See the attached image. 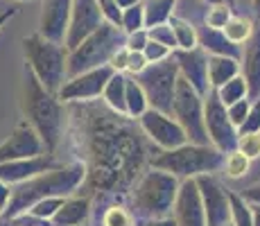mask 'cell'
I'll return each mask as SVG.
<instances>
[{"label":"cell","mask_w":260,"mask_h":226,"mask_svg":"<svg viewBox=\"0 0 260 226\" xmlns=\"http://www.w3.org/2000/svg\"><path fill=\"white\" fill-rule=\"evenodd\" d=\"M84 152L86 183L95 192H129L145 170L149 149L129 115L111 109L88 107L84 111Z\"/></svg>","instance_id":"cell-1"},{"label":"cell","mask_w":260,"mask_h":226,"mask_svg":"<svg viewBox=\"0 0 260 226\" xmlns=\"http://www.w3.org/2000/svg\"><path fill=\"white\" fill-rule=\"evenodd\" d=\"M86 181V165L82 160H75L71 165H61L57 170L43 172L34 179L18 183L12 190L7 208L0 213V224H7L25 215L37 202L48 197H68Z\"/></svg>","instance_id":"cell-2"},{"label":"cell","mask_w":260,"mask_h":226,"mask_svg":"<svg viewBox=\"0 0 260 226\" xmlns=\"http://www.w3.org/2000/svg\"><path fill=\"white\" fill-rule=\"evenodd\" d=\"M23 111L27 115V122L41 136L46 152L54 154L63 138V104L54 93L41 86V82L29 68L25 77Z\"/></svg>","instance_id":"cell-3"},{"label":"cell","mask_w":260,"mask_h":226,"mask_svg":"<svg viewBox=\"0 0 260 226\" xmlns=\"http://www.w3.org/2000/svg\"><path fill=\"white\" fill-rule=\"evenodd\" d=\"M23 54L27 59V68L37 75L41 86L57 95L66 84L68 75V48L61 43L48 41L41 34H29L23 39Z\"/></svg>","instance_id":"cell-4"},{"label":"cell","mask_w":260,"mask_h":226,"mask_svg":"<svg viewBox=\"0 0 260 226\" xmlns=\"http://www.w3.org/2000/svg\"><path fill=\"white\" fill-rule=\"evenodd\" d=\"M124 39H127V34L122 32V27L104 21L100 29H95L86 41H82V45L68 52V79L77 77L86 70L109 66L113 54L124 48Z\"/></svg>","instance_id":"cell-5"},{"label":"cell","mask_w":260,"mask_h":226,"mask_svg":"<svg viewBox=\"0 0 260 226\" xmlns=\"http://www.w3.org/2000/svg\"><path fill=\"white\" fill-rule=\"evenodd\" d=\"M179 181L166 170L152 168L145 172L134 190V215L141 219H161L174 208L179 195Z\"/></svg>","instance_id":"cell-6"},{"label":"cell","mask_w":260,"mask_h":226,"mask_svg":"<svg viewBox=\"0 0 260 226\" xmlns=\"http://www.w3.org/2000/svg\"><path fill=\"white\" fill-rule=\"evenodd\" d=\"M156 170H166L174 177L197 179L202 174H211L224 165V154L213 145H192L186 143L177 149H166L149 160Z\"/></svg>","instance_id":"cell-7"},{"label":"cell","mask_w":260,"mask_h":226,"mask_svg":"<svg viewBox=\"0 0 260 226\" xmlns=\"http://www.w3.org/2000/svg\"><path fill=\"white\" fill-rule=\"evenodd\" d=\"M141 88L145 90V98L149 102V109H156L161 113L172 115L174 107V93H177V82H179V66L172 57L166 61L149 63L143 73L136 77Z\"/></svg>","instance_id":"cell-8"},{"label":"cell","mask_w":260,"mask_h":226,"mask_svg":"<svg viewBox=\"0 0 260 226\" xmlns=\"http://www.w3.org/2000/svg\"><path fill=\"white\" fill-rule=\"evenodd\" d=\"M174 120L183 127L188 136V143L192 145H208V132L204 122V98L197 93L190 82L179 75L177 93H174V107H172Z\"/></svg>","instance_id":"cell-9"},{"label":"cell","mask_w":260,"mask_h":226,"mask_svg":"<svg viewBox=\"0 0 260 226\" xmlns=\"http://www.w3.org/2000/svg\"><path fill=\"white\" fill-rule=\"evenodd\" d=\"M204 122H206L208 140L213 143V147H217L222 154L236 152L238 149V129L233 127L226 107H224L222 100L217 98V90H211V93L204 98Z\"/></svg>","instance_id":"cell-10"},{"label":"cell","mask_w":260,"mask_h":226,"mask_svg":"<svg viewBox=\"0 0 260 226\" xmlns=\"http://www.w3.org/2000/svg\"><path fill=\"white\" fill-rule=\"evenodd\" d=\"M116 75V70L111 66H100L93 70L77 75V77L66 79L61 88H59L57 98L61 102H91V100L100 98L107 88L109 79Z\"/></svg>","instance_id":"cell-11"},{"label":"cell","mask_w":260,"mask_h":226,"mask_svg":"<svg viewBox=\"0 0 260 226\" xmlns=\"http://www.w3.org/2000/svg\"><path fill=\"white\" fill-rule=\"evenodd\" d=\"M141 129L147 134V138L152 143H156L163 149H177L181 145L188 143V136L183 132V127L168 113H161L156 109H147L141 118Z\"/></svg>","instance_id":"cell-12"},{"label":"cell","mask_w":260,"mask_h":226,"mask_svg":"<svg viewBox=\"0 0 260 226\" xmlns=\"http://www.w3.org/2000/svg\"><path fill=\"white\" fill-rule=\"evenodd\" d=\"M199 192H202L204 210H206V224L208 226H229L231 224V199L229 190L222 188L213 174H202L197 177Z\"/></svg>","instance_id":"cell-13"},{"label":"cell","mask_w":260,"mask_h":226,"mask_svg":"<svg viewBox=\"0 0 260 226\" xmlns=\"http://www.w3.org/2000/svg\"><path fill=\"white\" fill-rule=\"evenodd\" d=\"M102 23L104 16L100 12L98 0H73L71 25H68V34H66L68 52L75 50L77 45H82V41H86L95 29H100Z\"/></svg>","instance_id":"cell-14"},{"label":"cell","mask_w":260,"mask_h":226,"mask_svg":"<svg viewBox=\"0 0 260 226\" xmlns=\"http://www.w3.org/2000/svg\"><path fill=\"white\" fill-rule=\"evenodd\" d=\"M43 140L37 134V129L23 120L16 124V129L12 132L7 140L0 143V165L9 163V160H23V158H34L43 154Z\"/></svg>","instance_id":"cell-15"},{"label":"cell","mask_w":260,"mask_h":226,"mask_svg":"<svg viewBox=\"0 0 260 226\" xmlns=\"http://www.w3.org/2000/svg\"><path fill=\"white\" fill-rule=\"evenodd\" d=\"M172 59L179 66V75L190 86L197 90L202 98L211 93V82H208V52L204 48H192V50H174Z\"/></svg>","instance_id":"cell-16"},{"label":"cell","mask_w":260,"mask_h":226,"mask_svg":"<svg viewBox=\"0 0 260 226\" xmlns=\"http://www.w3.org/2000/svg\"><path fill=\"white\" fill-rule=\"evenodd\" d=\"M73 0H41V21L39 34L52 43L66 45L68 25H71Z\"/></svg>","instance_id":"cell-17"},{"label":"cell","mask_w":260,"mask_h":226,"mask_svg":"<svg viewBox=\"0 0 260 226\" xmlns=\"http://www.w3.org/2000/svg\"><path fill=\"white\" fill-rule=\"evenodd\" d=\"M174 219L179 226H208L197 179H186L181 183L174 202Z\"/></svg>","instance_id":"cell-18"},{"label":"cell","mask_w":260,"mask_h":226,"mask_svg":"<svg viewBox=\"0 0 260 226\" xmlns=\"http://www.w3.org/2000/svg\"><path fill=\"white\" fill-rule=\"evenodd\" d=\"M61 165L54 160L52 154H41L34 158H23V160H9V163L0 165V181H5L7 185H18L27 179H34L43 172L57 170Z\"/></svg>","instance_id":"cell-19"},{"label":"cell","mask_w":260,"mask_h":226,"mask_svg":"<svg viewBox=\"0 0 260 226\" xmlns=\"http://www.w3.org/2000/svg\"><path fill=\"white\" fill-rule=\"evenodd\" d=\"M242 70H244V82L249 88V98L260 100V23L253 27L251 39L244 45L242 52Z\"/></svg>","instance_id":"cell-20"},{"label":"cell","mask_w":260,"mask_h":226,"mask_svg":"<svg viewBox=\"0 0 260 226\" xmlns=\"http://www.w3.org/2000/svg\"><path fill=\"white\" fill-rule=\"evenodd\" d=\"M199 37V48H204L211 54H219V57H231V59H242V52H240V45L231 43L226 39V34L222 29H213V27H202L197 29Z\"/></svg>","instance_id":"cell-21"},{"label":"cell","mask_w":260,"mask_h":226,"mask_svg":"<svg viewBox=\"0 0 260 226\" xmlns=\"http://www.w3.org/2000/svg\"><path fill=\"white\" fill-rule=\"evenodd\" d=\"M88 215H91V199L68 197L50 222H52V226H84Z\"/></svg>","instance_id":"cell-22"},{"label":"cell","mask_w":260,"mask_h":226,"mask_svg":"<svg viewBox=\"0 0 260 226\" xmlns=\"http://www.w3.org/2000/svg\"><path fill=\"white\" fill-rule=\"evenodd\" d=\"M240 75V61L231 57H219V54H211L208 57V82L211 88L217 90L222 88L226 82H231L233 77Z\"/></svg>","instance_id":"cell-23"},{"label":"cell","mask_w":260,"mask_h":226,"mask_svg":"<svg viewBox=\"0 0 260 226\" xmlns=\"http://www.w3.org/2000/svg\"><path fill=\"white\" fill-rule=\"evenodd\" d=\"M104 102L111 111H116L120 115H127V77L122 73H116L109 79L107 88L102 93Z\"/></svg>","instance_id":"cell-24"},{"label":"cell","mask_w":260,"mask_h":226,"mask_svg":"<svg viewBox=\"0 0 260 226\" xmlns=\"http://www.w3.org/2000/svg\"><path fill=\"white\" fill-rule=\"evenodd\" d=\"M174 5H177V0H147L145 3V29L170 23Z\"/></svg>","instance_id":"cell-25"},{"label":"cell","mask_w":260,"mask_h":226,"mask_svg":"<svg viewBox=\"0 0 260 226\" xmlns=\"http://www.w3.org/2000/svg\"><path fill=\"white\" fill-rule=\"evenodd\" d=\"M170 27H172L174 39H177V50H192L199 45L197 27H194L192 23H188L186 18L172 16L170 18Z\"/></svg>","instance_id":"cell-26"},{"label":"cell","mask_w":260,"mask_h":226,"mask_svg":"<svg viewBox=\"0 0 260 226\" xmlns=\"http://www.w3.org/2000/svg\"><path fill=\"white\" fill-rule=\"evenodd\" d=\"M149 109V102L145 98V90L134 77H127V115L132 120H138Z\"/></svg>","instance_id":"cell-27"},{"label":"cell","mask_w":260,"mask_h":226,"mask_svg":"<svg viewBox=\"0 0 260 226\" xmlns=\"http://www.w3.org/2000/svg\"><path fill=\"white\" fill-rule=\"evenodd\" d=\"M231 199V224L233 226H253V206L238 192L229 190Z\"/></svg>","instance_id":"cell-28"},{"label":"cell","mask_w":260,"mask_h":226,"mask_svg":"<svg viewBox=\"0 0 260 226\" xmlns=\"http://www.w3.org/2000/svg\"><path fill=\"white\" fill-rule=\"evenodd\" d=\"M217 98L222 100L224 107H231V104L240 102V100H247L249 98V88H247V82H244L242 75L233 77L231 82H226L222 88H217Z\"/></svg>","instance_id":"cell-29"},{"label":"cell","mask_w":260,"mask_h":226,"mask_svg":"<svg viewBox=\"0 0 260 226\" xmlns=\"http://www.w3.org/2000/svg\"><path fill=\"white\" fill-rule=\"evenodd\" d=\"M253 25L249 18H240V16H233L231 21L226 23V27L222 29L224 34H226V39L231 43H236V45H240V43H247L249 39H251V34H253Z\"/></svg>","instance_id":"cell-30"},{"label":"cell","mask_w":260,"mask_h":226,"mask_svg":"<svg viewBox=\"0 0 260 226\" xmlns=\"http://www.w3.org/2000/svg\"><path fill=\"white\" fill-rule=\"evenodd\" d=\"M120 27H122L124 34L138 32V29H145V3H138L129 9H122V21H120Z\"/></svg>","instance_id":"cell-31"},{"label":"cell","mask_w":260,"mask_h":226,"mask_svg":"<svg viewBox=\"0 0 260 226\" xmlns=\"http://www.w3.org/2000/svg\"><path fill=\"white\" fill-rule=\"evenodd\" d=\"M66 202V197H48V199H41L27 210L29 217L34 219H41V222H50V219L57 215V210L61 208V204Z\"/></svg>","instance_id":"cell-32"},{"label":"cell","mask_w":260,"mask_h":226,"mask_svg":"<svg viewBox=\"0 0 260 226\" xmlns=\"http://www.w3.org/2000/svg\"><path fill=\"white\" fill-rule=\"evenodd\" d=\"M102 226H136V215L127 210L124 206H111L104 210Z\"/></svg>","instance_id":"cell-33"},{"label":"cell","mask_w":260,"mask_h":226,"mask_svg":"<svg viewBox=\"0 0 260 226\" xmlns=\"http://www.w3.org/2000/svg\"><path fill=\"white\" fill-rule=\"evenodd\" d=\"M249 163H251V160H249L247 156H244L242 152H231V154H226V156H224V174H226L229 179H240V177H244V174H247V170H249Z\"/></svg>","instance_id":"cell-34"},{"label":"cell","mask_w":260,"mask_h":226,"mask_svg":"<svg viewBox=\"0 0 260 226\" xmlns=\"http://www.w3.org/2000/svg\"><path fill=\"white\" fill-rule=\"evenodd\" d=\"M233 7H229L226 3H217V5H211V9H208L206 14V25L213 29H224L226 27V23L233 18L231 14Z\"/></svg>","instance_id":"cell-35"},{"label":"cell","mask_w":260,"mask_h":226,"mask_svg":"<svg viewBox=\"0 0 260 226\" xmlns=\"http://www.w3.org/2000/svg\"><path fill=\"white\" fill-rule=\"evenodd\" d=\"M238 152H242L249 160L260 156V134L238 136Z\"/></svg>","instance_id":"cell-36"},{"label":"cell","mask_w":260,"mask_h":226,"mask_svg":"<svg viewBox=\"0 0 260 226\" xmlns=\"http://www.w3.org/2000/svg\"><path fill=\"white\" fill-rule=\"evenodd\" d=\"M143 54H145V59H147V63H158V61H166V59L172 57V50L166 48L163 43L149 39L147 45H145V50H143Z\"/></svg>","instance_id":"cell-37"},{"label":"cell","mask_w":260,"mask_h":226,"mask_svg":"<svg viewBox=\"0 0 260 226\" xmlns=\"http://www.w3.org/2000/svg\"><path fill=\"white\" fill-rule=\"evenodd\" d=\"M147 32H149V39H152V41L163 43L166 48L172 50V52L177 50V39H174V32H172V27H170V23H166V25H156V27L147 29Z\"/></svg>","instance_id":"cell-38"},{"label":"cell","mask_w":260,"mask_h":226,"mask_svg":"<svg viewBox=\"0 0 260 226\" xmlns=\"http://www.w3.org/2000/svg\"><path fill=\"white\" fill-rule=\"evenodd\" d=\"M244 134H260V100H253L247 120L238 129V136H244Z\"/></svg>","instance_id":"cell-39"},{"label":"cell","mask_w":260,"mask_h":226,"mask_svg":"<svg viewBox=\"0 0 260 226\" xmlns=\"http://www.w3.org/2000/svg\"><path fill=\"white\" fill-rule=\"evenodd\" d=\"M249 109H251L249 100H240V102L231 104V107H226L229 118H231V122H233V127H236V129L242 127V122L247 120V115H249Z\"/></svg>","instance_id":"cell-40"},{"label":"cell","mask_w":260,"mask_h":226,"mask_svg":"<svg viewBox=\"0 0 260 226\" xmlns=\"http://www.w3.org/2000/svg\"><path fill=\"white\" fill-rule=\"evenodd\" d=\"M98 5H100V12H102L104 21H107V23H113V25H118V27H120V21H122V12H120V7H118L116 0H98Z\"/></svg>","instance_id":"cell-41"},{"label":"cell","mask_w":260,"mask_h":226,"mask_svg":"<svg viewBox=\"0 0 260 226\" xmlns=\"http://www.w3.org/2000/svg\"><path fill=\"white\" fill-rule=\"evenodd\" d=\"M147 41H149V32L147 29H138V32L127 34V39H124V48H127L129 52H143Z\"/></svg>","instance_id":"cell-42"},{"label":"cell","mask_w":260,"mask_h":226,"mask_svg":"<svg viewBox=\"0 0 260 226\" xmlns=\"http://www.w3.org/2000/svg\"><path fill=\"white\" fill-rule=\"evenodd\" d=\"M147 66H149V63H147V59H145V54H143V52H129L127 73L138 75V73H143V70L147 68Z\"/></svg>","instance_id":"cell-43"},{"label":"cell","mask_w":260,"mask_h":226,"mask_svg":"<svg viewBox=\"0 0 260 226\" xmlns=\"http://www.w3.org/2000/svg\"><path fill=\"white\" fill-rule=\"evenodd\" d=\"M127 63H129V50L122 48L113 54V59L109 61V66L116 70V73H124V70H127Z\"/></svg>","instance_id":"cell-44"},{"label":"cell","mask_w":260,"mask_h":226,"mask_svg":"<svg viewBox=\"0 0 260 226\" xmlns=\"http://www.w3.org/2000/svg\"><path fill=\"white\" fill-rule=\"evenodd\" d=\"M242 197L247 199L251 206H260V183H256V185H251V188H247L242 192Z\"/></svg>","instance_id":"cell-45"},{"label":"cell","mask_w":260,"mask_h":226,"mask_svg":"<svg viewBox=\"0 0 260 226\" xmlns=\"http://www.w3.org/2000/svg\"><path fill=\"white\" fill-rule=\"evenodd\" d=\"M136 226H179L174 217H161V219H141Z\"/></svg>","instance_id":"cell-46"},{"label":"cell","mask_w":260,"mask_h":226,"mask_svg":"<svg viewBox=\"0 0 260 226\" xmlns=\"http://www.w3.org/2000/svg\"><path fill=\"white\" fill-rule=\"evenodd\" d=\"M9 199H12V190H9V185L5 181H0V210L7 208Z\"/></svg>","instance_id":"cell-47"},{"label":"cell","mask_w":260,"mask_h":226,"mask_svg":"<svg viewBox=\"0 0 260 226\" xmlns=\"http://www.w3.org/2000/svg\"><path fill=\"white\" fill-rule=\"evenodd\" d=\"M14 16H16V9H5V12H0V29H3V25Z\"/></svg>","instance_id":"cell-48"},{"label":"cell","mask_w":260,"mask_h":226,"mask_svg":"<svg viewBox=\"0 0 260 226\" xmlns=\"http://www.w3.org/2000/svg\"><path fill=\"white\" fill-rule=\"evenodd\" d=\"M116 3H118L120 12H122V9H129V7H134V5H138L141 0H116Z\"/></svg>","instance_id":"cell-49"},{"label":"cell","mask_w":260,"mask_h":226,"mask_svg":"<svg viewBox=\"0 0 260 226\" xmlns=\"http://www.w3.org/2000/svg\"><path fill=\"white\" fill-rule=\"evenodd\" d=\"M253 226H260V206H253Z\"/></svg>","instance_id":"cell-50"},{"label":"cell","mask_w":260,"mask_h":226,"mask_svg":"<svg viewBox=\"0 0 260 226\" xmlns=\"http://www.w3.org/2000/svg\"><path fill=\"white\" fill-rule=\"evenodd\" d=\"M251 5H253V12H256V16L260 21V0H251Z\"/></svg>","instance_id":"cell-51"},{"label":"cell","mask_w":260,"mask_h":226,"mask_svg":"<svg viewBox=\"0 0 260 226\" xmlns=\"http://www.w3.org/2000/svg\"><path fill=\"white\" fill-rule=\"evenodd\" d=\"M222 3H226L229 7H233V5H236V0H222Z\"/></svg>","instance_id":"cell-52"},{"label":"cell","mask_w":260,"mask_h":226,"mask_svg":"<svg viewBox=\"0 0 260 226\" xmlns=\"http://www.w3.org/2000/svg\"><path fill=\"white\" fill-rule=\"evenodd\" d=\"M39 226H48V224H46V222H43V224H39Z\"/></svg>","instance_id":"cell-53"},{"label":"cell","mask_w":260,"mask_h":226,"mask_svg":"<svg viewBox=\"0 0 260 226\" xmlns=\"http://www.w3.org/2000/svg\"><path fill=\"white\" fill-rule=\"evenodd\" d=\"M229 226H233V224H229Z\"/></svg>","instance_id":"cell-54"},{"label":"cell","mask_w":260,"mask_h":226,"mask_svg":"<svg viewBox=\"0 0 260 226\" xmlns=\"http://www.w3.org/2000/svg\"><path fill=\"white\" fill-rule=\"evenodd\" d=\"M0 213H3V210H0Z\"/></svg>","instance_id":"cell-55"},{"label":"cell","mask_w":260,"mask_h":226,"mask_svg":"<svg viewBox=\"0 0 260 226\" xmlns=\"http://www.w3.org/2000/svg\"><path fill=\"white\" fill-rule=\"evenodd\" d=\"M18 226H21V224H18Z\"/></svg>","instance_id":"cell-56"}]
</instances>
